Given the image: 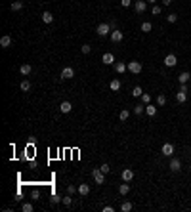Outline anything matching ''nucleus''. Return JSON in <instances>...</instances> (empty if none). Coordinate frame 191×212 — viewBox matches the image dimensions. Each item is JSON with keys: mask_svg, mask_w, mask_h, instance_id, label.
I'll return each instance as SVG.
<instances>
[{"mask_svg": "<svg viewBox=\"0 0 191 212\" xmlns=\"http://www.w3.org/2000/svg\"><path fill=\"white\" fill-rule=\"evenodd\" d=\"M166 19H168V23H176V21H178V16H176V13H168Z\"/></svg>", "mask_w": 191, "mask_h": 212, "instance_id": "473e14b6", "label": "nucleus"}, {"mask_svg": "<svg viewBox=\"0 0 191 212\" xmlns=\"http://www.w3.org/2000/svg\"><path fill=\"white\" fill-rule=\"evenodd\" d=\"M121 4L124 6V8H128V6L132 4V0H121Z\"/></svg>", "mask_w": 191, "mask_h": 212, "instance_id": "a19ab883", "label": "nucleus"}, {"mask_svg": "<svg viewBox=\"0 0 191 212\" xmlns=\"http://www.w3.org/2000/svg\"><path fill=\"white\" fill-rule=\"evenodd\" d=\"M79 193L80 195H88L90 193V186H88V183H80V186H79Z\"/></svg>", "mask_w": 191, "mask_h": 212, "instance_id": "a211bd4d", "label": "nucleus"}, {"mask_svg": "<svg viewBox=\"0 0 191 212\" xmlns=\"http://www.w3.org/2000/svg\"><path fill=\"white\" fill-rule=\"evenodd\" d=\"M92 178H94V182L97 183V186H103L105 183V174L101 172V168H96V170L92 172Z\"/></svg>", "mask_w": 191, "mask_h": 212, "instance_id": "f257e3e1", "label": "nucleus"}, {"mask_svg": "<svg viewBox=\"0 0 191 212\" xmlns=\"http://www.w3.org/2000/svg\"><path fill=\"white\" fill-rule=\"evenodd\" d=\"M50 201H52V204H55V203H59L61 199H59V195H52V199H50Z\"/></svg>", "mask_w": 191, "mask_h": 212, "instance_id": "58836bf2", "label": "nucleus"}, {"mask_svg": "<svg viewBox=\"0 0 191 212\" xmlns=\"http://www.w3.org/2000/svg\"><path fill=\"white\" fill-rule=\"evenodd\" d=\"M31 197H33V199H38L40 193H38V191H33V195H31Z\"/></svg>", "mask_w": 191, "mask_h": 212, "instance_id": "37998d69", "label": "nucleus"}, {"mask_svg": "<svg viewBox=\"0 0 191 212\" xmlns=\"http://www.w3.org/2000/svg\"><path fill=\"white\" fill-rule=\"evenodd\" d=\"M100 168H101V172H103V174H109V170H111V168H109V164H101Z\"/></svg>", "mask_w": 191, "mask_h": 212, "instance_id": "4c0bfd02", "label": "nucleus"}, {"mask_svg": "<svg viewBox=\"0 0 191 212\" xmlns=\"http://www.w3.org/2000/svg\"><path fill=\"white\" fill-rule=\"evenodd\" d=\"M141 101H143V105H147V103H151V94H141Z\"/></svg>", "mask_w": 191, "mask_h": 212, "instance_id": "c756f323", "label": "nucleus"}, {"mask_svg": "<svg viewBox=\"0 0 191 212\" xmlns=\"http://www.w3.org/2000/svg\"><path fill=\"white\" fill-rule=\"evenodd\" d=\"M101 61H103V65H115V55H113L111 52H107V54H103Z\"/></svg>", "mask_w": 191, "mask_h": 212, "instance_id": "423d86ee", "label": "nucleus"}, {"mask_svg": "<svg viewBox=\"0 0 191 212\" xmlns=\"http://www.w3.org/2000/svg\"><path fill=\"white\" fill-rule=\"evenodd\" d=\"M161 12H162V10H161V6H153V10H151V13H153V16H159Z\"/></svg>", "mask_w": 191, "mask_h": 212, "instance_id": "e433bc0d", "label": "nucleus"}, {"mask_svg": "<svg viewBox=\"0 0 191 212\" xmlns=\"http://www.w3.org/2000/svg\"><path fill=\"white\" fill-rule=\"evenodd\" d=\"M76 191H79V187H75V186H67V193H69V195H75Z\"/></svg>", "mask_w": 191, "mask_h": 212, "instance_id": "f704fd0d", "label": "nucleus"}, {"mask_svg": "<svg viewBox=\"0 0 191 212\" xmlns=\"http://www.w3.org/2000/svg\"><path fill=\"white\" fill-rule=\"evenodd\" d=\"M186 100H187L186 92H178V94H176V101H178V103H186Z\"/></svg>", "mask_w": 191, "mask_h": 212, "instance_id": "412c9836", "label": "nucleus"}, {"mask_svg": "<svg viewBox=\"0 0 191 212\" xmlns=\"http://www.w3.org/2000/svg\"><path fill=\"white\" fill-rule=\"evenodd\" d=\"M176 63H178V58H176L174 54H168L166 58H164V65H166V67H174Z\"/></svg>", "mask_w": 191, "mask_h": 212, "instance_id": "6e6552de", "label": "nucleus"}, {"mask_svg": "<svg viewBox=\"0 0 191 212\" xmlns=\"http://www.w3.org/2000/svg\"><path fill=\"white\" fill-rule=\"evenodd\" d=\"M73 76H75V69L73 67H65V69H63L61 71V79H73Z\"/></svg>", "mask_w": 191, "mask_h": 212, "instance_id": "9d476101", "label": "nucleus"}, {"mask_svg": "<svg viewBox=\"0 0 191 212\" xmlns=\"http://www.w3.org/2000/svg\"><path fill=\"white\" fill-rule=\"evenodd\" d=\"M109 88H111L113 92H118V90H121V80H118V79H113L111 84H109Z\"/></svg>", "mask_w": 191, "mask_h": 212, "instance_id": "f3484780", "label": "nucleus"}, {"mask_svg": "<svg viewBox=\"0 0 191 212\" xmlns=\"http://www.w3.org/2000/svg\"><path fill=\"white\" fill-rule=\"evenodd\" d=\"M189 168H191V164H189Z\"/></svg>", "mask_w": 191, "mask_h": 212, "instance_id": "49530a36", "label": "nucleus"}, {"mask_svg": "<svg viewBox=\"0 0 191 212\" xmlns=\"http://www.w3.org/2000/svg\"><path fill=\"white\" fill-rule=\"evenodd\" d=\"M134 113H136V115H141V113H145V105H134Z\"/></svg>", "mask_w": 191, "mask_h": 212, "instance_id": "c85d7f7f", "label": "nucleus"}, {"mask_svg": "<svg viewBox=\"0 0 191 212\" xmlns=\"http://www.w3.org/2000/svg\"><path fill=\"white\" fill-rule=\"evenodd\" d=\"M189 79H191V75L187 73V71H183V73L178 76V80H180V84H187L189 82Z\"/></svg>", "mask_w": 191, "mask_h": 212, "instance_id": "2eb2a0df", "label": "nucleus"}, {"mask_svg": "<svg viewBox=\"0 0 191 212\" xmlns=\"http://www.w3.org/2000/svg\"><path fill=\"white\" fill-rule=\"evenodd\" d=\"M121 210H122V212H130V210H132V203H122Z\"/></svg>", "mask_w": 191, "mask_h": 212, "instance_id": "72a5a7b5", "label": "nucleus"}, {"mask_svg": "<svg viewBox=\"0 0 191 212\" xmlns=\"http://www.w3.org/2000/svg\"><path fill=\"white\" fill-rule=\"evenodd\" d=\"M103 212H115V208L113 207H103Z\"/></svg>", "mask_w": 191, "mask_h": 212, "instance_id": "79ce46f5", "label": "nucleus"}, {"mask_svg": "<svg viewBox=\"0 0 191 212\" xmlns=\"http://www.w3.org/2000/svg\"><path fill=\"white\" fill-rule=\"evenodd\" d=\"M21 8H23V2H21V0H16V2H12V12H19Z\"/></svg>", "mask_w": 191, "mask_h": 212, "instance_id": "b1692460", "label": "nucleus"}, {"mask_svg": "<svg viewBox=\"0 0 191 212\" xmlns=\"http://www.w3.org/2000/svg\"><path fill=\"white\" fill-rule=\"evenodd\" d=\"M21 210H23V212H33L34 208H33V204H31V203H25L23 207H21Z\"/></svg>", "mask_w": 191, "mask_h": 212, "instance_id": "2f4dec72", "label": "nucleus"}, {"mask_svg": "<svg viewBox=\"0 0 191 212\" xmlns=\"http://www.w3.org/2000/svg\"><path fill=\"white\" fill-rule=\"evenodd\" d=\"M147 2H149V4H155V2H157V0H147Z\"/></svg>", "mask_w": 191, "mask_h": 212, "instance_id": "a18cd8bd", "label": "nucleus"}, {"mask_svg": "<svg viewBox=\"0 0 191 212\" xmlns=\"http://www.w3.org/2000/svg\"><path fill=\"white\" fill-rule=\"evenodd\" d=\"M128 117H130V111L128 109H122L121 113H118V118H121V121H128Z\"/></svg>", "mask_w": 191, "mask_h": 212, "instance_id": "a878e982", "label": "nucleus"}, {"mask_svg": "<svg viewBox=\"0 0 191 212\" xmlns=\"http://www.w3.org/2000/svg\"><path fill=\"white\" fill-rule=\"evenodd\" d=\"M80 50H82V54H90L92 46H90V44H82V48H80Z\"/></svg>", "mask_w": 191, "mask_h": 212, "instance_id": "c9c22d12", "label": "nucleus"}, {"mask_svg": "<svg viewBox=\"0 0 191 212\" xmlns=\"http://www.w3.org/2000/svg\"><path fill=\"white\" fill-rule=\"evenodd\" d=\"M42 21H44V23H52L54 21V16L50 12H42Z\"/></svg>", "mask_w": 191, "mask_h": 212, "instance_id": "aec40b11", "label": "nucleus"}, {"mask_svg": "<svg viewBox=\"0 0 191 212\" xmlns=\"http://www.w3.org/2000/svg\"><path fill=\"white\" fill-rule=\"evenodd\" d=\"M172 4V0H162V6H170Z\"/></svg>", "mask_w": 191, "mask_h": 212, "instance_id": "c03bdc74", "label": "nucleus"}, {"mask_svg": "<svg viewBox=\"0 0 191 212\" xmlns=\"http://www.w3.org/2000/svg\"><path fill=\"white\" fill-rule=\"evenodd\" d=\"M161 153L164 155V157H172V155H174V145L172 143H162Z\"/></svg>", "mask_w": 191, "mask_h": 212, "instance_id": "20e7f679", "label": "nucleus"}, {"mask_svg": "<svg viewBox=\"0 0 191 212\" xmlns=\"http://www.w3.org/2000/svg\"><path fill=\"white\" fill-rule=\"evenodd\" d=\"M134 10H136L138 13H143L147 10V2H145V0H138V2L134 4Z\"/></svg>", "mask_w": 191, "mask_h": 212, "instance_id": "0eeeda50", "label": "nucleus"}, {"mask_svg": "<svg viewBox=\"0 0 191 212\" xmlns=\"http://www.w3.org/2000/svg\"><path fill=\"white\" fill-rule=\"evenodd\" d=\"M122 180H124V182H132V180H134V170L126 168V170L122 172Z\"/></svg>", "mask_w": 191, "mask_h": 212, "instance_id": "f8f14e48", "label": "nucleus"}, {"mask_svg": "<svg viewBox=\"0 0 191 212\" xmlns=\"http://www.w3.org/2000/svg\"><path fill=\"white\" fill-rule=\"evenodd\" d=\"M61 203L65 204V207H71V204H73V195H69V193H67V197H63Z\"/></svg>", "mask_w": 191, "mask_h": 212, "instance_id": "bb28decb", "label": "nucleus"}, {"mask_svg": "<svg viewBox=\"0 0 191 212\" xmlns=\"http://www.w3.org/2000/svg\"><path fill=\"white\" fill-rule=\"evenodd\" d=\"M141 94H143L141 86H134V90H132V96H134V97H141Z\"/></svg>", "mask_w": 191, "mask_h": 212, "instance_id": "cd10ccee", "label": "nucleus"}, {"mask_svg": "<svg viewBox=\"0 0 191 212\" xmlns=\"http://www.w3.org/2000/svg\"><path fill=\"white\" fill-rule=\"evenodd\" d=\"M19 88H21V92H29V90H31V82H29V80H21Z\"/></svg>", "mask_w": 191, "mask_h": 212, "instance_id": "5701e85b", "label": "nucleus"}, {"mask_svg": "<svg viewBox=\"0 0 191 212\" xmlns=\"http://www.w3.org/2000/svg\"><path fill=\"white\" fill-rule=\"evenodd\" d=\"M126 69H128V65H126V63H122V61H118V63H115V71H117V73L118 75H122L124 73V71Z\"/></svg>", "mask_w": 191, "mask_h": 212, "instance_id": "ddd939ff", "label": "nucleus"}, {"mask_svg": "<svg viewBox=\"0 0 191 212\" xmlns=\"http://www.w3.org/2000/svg\"><path fill=\"white\" fill-rule=\"evenodd\" d=\"M166 103V96L164 94H159L157 96V105H164Z\"/></svg>", "mask_w": 191, "mask_h": 212, "instance_id": "7c9ffc66", "label": "nucleus"}, {"mask_svg": "<svg viewBox=\"0 0 191 212\" xmlns=\"http://www.w3.org/2000/svg\"><path fill=\"white\" fill-rule=\"evenodd\" d=\"M31 71H33V67L29 65V63H23V65L19 67V73L23 75V76H27V75H31Z\"/></svg>", "mask_w": 191, "mask_h": 212, "instance_id": "9b49d317", "label": "nucleus"}, {"mask_svg": "<svg viewBox=\"0 0 191 212\" xmlns=\"http://www.w3.org/2000/svg\"><path fill=\"white\" fill-rule=\"evenodd\" d=\"M126 65H128V71H130L132 75H138V73H141V63H140V61H128Z\"/></svg>", "mask_w": 191, "mask_h": 212, "instance_id": "7ed1b4c3", "label": "nucleus"}, {"mask_svg": "<svg viewBox=\"0 0 191 212\" xmlns=\"http://www.w3.org/2000/svg\"><path fill=\"white\" fill-rule=\"evenodd\" d=\"M122 38H124V34H122V31H118V29H115V31H111V40H113V42H122Z\"/></svg>", "mask_w": 191, "mask_h": 212, "instance_id": "1a4fd4ad", "label": "nucleus"}, {"mask_svg": "<svg viewBox=\"0 0 191 212\" xmlns=\"http://www.w3.org/2000/svg\"><path fill=\"white\" fill-rule=\"evenodd\" d=\"M180 92H186V94H187V92H189V88H187V84H180Z\"/></svg>", "mask_w": 191, "mask_h": 212, "instance_id": "ea45409f", "label": "nucleus"}, {"mask_svg": "<svg viewBox=\"0 0 191 212\" xmlns=\"http://www.w3.org/2000/svg\"><path fill=\"white\" fill-rule=\"evenodd\" d=\"M151 29H153V25L149 23V21H143V23H141V31L143 33H151Z\"/></svg>", "mask_w": 191, "mask_h": 212, "instance_id": "393cba45", "label": "nucleus"}, {"mask_svg": "<svg viewBox=\"0 0 191 212\" xmlns=\"http://www.w3.org/2000/svg\"><path fill=\"white\" fill-rule=\"evenodd\" d=\"M59 109H61V113H69L71 109H73V105H71V101H63L59 105Z\"/></svg>", "mask_w": 191, "mask_h": 212, "instance_id": "6ab92c4d", "label": "nucleus"}, {"mask_svg": "<svg viewBox=\"0 0 191 212\" xmlns=\"http://www.w3.org/2000/svg\"><path fill=\"white\" fill-rule=\"evenodd\" d=\"M111 25L109 23H100L97 25V29H96V33L100 34V37H107V34H111Z\"/></svg>", "mask_w": 191, "mask_h": 212, "instance_id": "f03ea898", "label": "nucleus"}, {"mask_svg": "<svg viewBox=\"0 0 191 212\" xmlns=\"http://www.w3.org/2000/svg\"><path fill=\"white\" fill-rule=\"evenodd\" d=\"M168 168H170L172 172H180V170H182V161L172 157V159H170V164H168Z\"/></svg>", "mask_w": 191, "mask_h": 212, "instance_id": "39448f33", "label": "nucleus"}, {"mask_svg": "<svg viewBox=\"0 0 191 212\" xmlns=\"http://www.w3.org/2000/svg\"><path fill=\"white\" fill-rule=\"evenodd\" d=\"M0 46H2V48H10L12 46V37H8V34L2 37V38H0Z\"/></svg>", "mask_w": 191, "mask_h": 212, "instance_id": "4468645a", "label": "nucleus"}, {"mask_svg": "<svg viewBox=\"0 0 191 212\" xmlns=\"http://www.w3.org/2000/svg\"><path fill=\"white\" fill-rule=\"evenodd\" d=\"M145 113H147L149 117H155V115H157V107H155V105H151V103H147V105H145Z\"/></svg>", "mask_w": 191, "mask_h": 212, "instance_id": "dca6fc26", "label": "nucleus"}, {"mask_svg": "<svg viewBox=\"0 0 191 212\" xmlns=\"http://www.w3.org/2000/svg\"><path fill=\"white\" fill-rule=\"evenodd\" d=\"M130 191V186L128 183H121V186H118V195H126Z\"/></svg>", "mask_w": 191, "mask_h": 212, "instance_id": "4be33fe9", "label": "nucleus"}]
</instances>
